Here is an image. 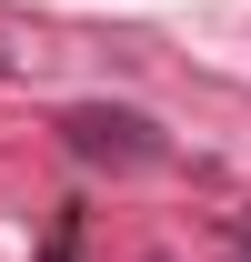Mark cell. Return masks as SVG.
<instances>
[{
	"label": "cell",
	"instance_id": "cell-3",
	"mask_svg": "<svg viewBox=\"0 0 251 262\" xmlns=\"http://www.w3.org/2000/svg\"><path fill=\"white\" fill-rule=\"evenodd\" d=\"M241 262H251V222H241Z\"/></svg>",
	"mask_w": 251,
	"mask_h": 262
},
{
	"label": "cell",
	"instance_id": "cell-2",
	"mask_svg": "<svg viewBox=\"0 0 251 262\" xmlns=\"http://www.w3.org/2000/svg\"><path fill=\"white\" fill-rule=\"evenodd\" d=\"M51 262H81V212H61V222H51Z\"/></svg>",
	"mask_w": 251,
	"mask_h": 262
},
{
	"label": "cell",
	"instance_id": "cell-1",
	"mask_svg": "<svg viewBox=\"0 0 251 262\" xmlns=\"http://www.w3.org/2000/svg\"><path fill=\"white\" fill-rule=\"evenodd\" d=\"M70 141V162H91V171H161L171 162V141H161V121H141V111H121V101H81L61 121Z\"/></svg>",
	"mask_w": 251,
	"mask_h": 262
}]
</instances>
